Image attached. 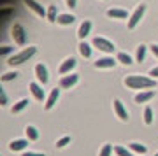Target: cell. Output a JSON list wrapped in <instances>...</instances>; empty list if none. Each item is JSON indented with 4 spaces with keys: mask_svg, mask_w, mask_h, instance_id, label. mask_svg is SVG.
Here are the masks:
<instances>
[{
    "mask_svg": "<svg viewBox=\"0 0 158 156\" xmlns=\"http://www.w3.org/2000/svg\"><path fill=\"white\" fill-rule=\"evenodd\" d=\"M0 104H2V107L9 104V98H7V93L4 91V89H0Z\"/></svg>",
    "mask_w": 158,
    "mask_h": 156,
    "instance_id": "cell-32",
    "label": "cell"
},
{
    "mask_svg": "<svg viewBox=\"0 0 158 156\" xmlns=\"http://www.w3.org/2000/svg\"><path fill=\"white\" fill-rule=\"evenodd\" d=\"M58 98H60V88H55V89L49 93V96L46 98V104H44V109H46V111L53 109V107H55V104L58 102Z\"/></svg>",
    "mask_w": 158,
    "mask_h": 156,
    "instance_id": "cell-10",
    "label": "cell"
},
{
    "mask_svg": "<svg viewBox=\"0 0 158 156\" xmlns=\"http://www.w3.org/2000/svg\"><path fill=\"white\" fill-rule=\"evenodd\" d=\"M155 156H158V153H156V154H155Z\"/></svg>",
    "mask_w": 158,
    "mask_h": 156,
    "instance_id": "cell-38",
    "label": "cell"
},
{
    "mask_svg": "<svg viewBox=\"0 0 158 156\" xmlns=\"http://www.w3.org/2000/svg\"><path fill=\"white\" fill-rule=\"evenodd\" d=\"M27 146H28V139H16V140H12L11 144H9V149L16 153V151L27 149Z\"/></svg>",
    "mask_w": 158,
    "mask_h": 156,
    "instance_id": "cell-14",
    "label": "cell"
},
{
    "mask_svg": "<svg viewBox=\"0 0 158 156\" xmlns=\"http://www.w3.org/2000/svg\"><path fill=\"white\" fill-rule=\"evenodd\" d=\"M116 60H118L119 63H123V65H128V67L134 63V60H132L130 55H127V53H118V55H116Z\"/></svg>",
    "mask_w": 158,
    "mask_h": 156,
    "instance_id": "cell-25",
    "label": "cell"
},
{
    "mask_svg": "<svg viewBox=\"0 0 158 156\" xmlns=\"http://www.w3.org/2000/svg\"><path fill=\"white\" fill-rule=\"evenodd\" d=\"M35 76L39 79L40 84H46L49 81V74H48V67H46L44 63H37L35 65Z\"/></svg>",
    "mask_w": 158,
    "mask_h": 156,
    "instance_id": "cell-7",
    "label": "cell"
},
{
    "mask_svg": "<svg viewBox=\"0 0 158 156\" xmlns=\"http://www.w3.org/2000/svg\"><path fill=\"white\" fill-rule=\"evenodd\" d=\"M18 77V72H6L2 74V83H7V81H12V79Z\"/></svg>",
    "mask_w": 158,
    "mask_h": 156,
    "instance_id": "cell-28",
    "label": "cell"
},
{
    "mask_svg": "<svg viewBox=\"0 0 158 156\" xmlns=\"http://www.w3.org/2000/svg\"><path fill=\"white\" fill-rule=\"evenodd\" d=\"M48 21L49 23H56V18H58V14H56V6L55 4H51L49 7H48Z\"/></svg>",
    "mask_w": 158,
    "mask_h": 156,
    "instance_id": "cell-24",
    "label": "cell"
},
{
    "mask_svg": "<svg viewBox=\"0 0 158 156\" xmlns=\"http://www.w3.org/2000/svg\"><path fill=\"white\" fill-rule=\"evenodd\" d=\"M12 51H14V46H2V47H0V55L7 56V55H11Z\"/></svg>",
    "mask_w": 158,
    "mask_h": 156,
    "instance_id": "cell-30",
    "label": "cell"
},
{
    "mask_svg": "<svg viewBox=\"0 0 158 156\" xmlns=\"http://www.w3.org/2000/svg\"><path fill=\"white\" fill-rule=\"evenodd\" d=\"M91 46H95L97 49L104 51V53H114V49H116L114 42H111L106 37H95V39L91 40Z\"/></svg>",
    "mask_w": 158,
    "mask_h": 156,
    "instance_id": "cell-3",
    "label": "cell"
},
{
    "mask_svg": "<svg viewBox=\"0 0 158 156\" xmlns=\"http://www.w3.org/2000/svg\"><path fill=\"white\" fill-rule=\"evenodd\" d=\"M153 96H155V91H153V89H148V91H141V93H137V95H135V102H137V104H142V102L151 100Z\"/></svg>",
    "mask_w": 158,
    "mask_h": 156,
    "instance_id": "cell-18",
    "label": "cell"
},
{
    "mask_svg": "<svg viewBox=\"0 0 158 156\" xmlns=\"http://www.w3.org/2000/svg\"><path fill=\"white\" fill-rule=\"evenodd\" d=\"M11 35H12V39L16 40L18 46H25V42H27V34H25V28H23L21 25H18V23L12 25Z\"/></svg>",
    "mask_w": 158,
    "mask_h": 156,
    "instance_id": "cell-5",
    "label": "cell"
},
{
    "mask_svg": "<svg viewBox=\"0 0 158 156\" xmlns=\"http://www.w3.org/2000/svg\"><path fill=\"white\" fill-rule=\"evenodd\" d=\"M91 32V21L90 19H85V21L81 23V27H79V30H77V37L81 40H85L86 39V35Z\"/></svg>",
    "mask_w": 158,
    "mask_h": 156,
    "instance_id": "cell-13",
    "label": "cell"
},
{
    "mask_svg": "<svg viewBox=\"0 0 158 156\" xmlns=\"http://www.w3.org/2000/svg\"><path fill=\"white\" fill-rule=\"evenodd\" d=\"M128 149L134 151V153H139V154H146V146L144 144H139V142H132V144H128Z\"/></svg>",
    "mask_w": 158,
    "mask_h": 156,
    "instance_id": "cell-22",
    "label": "cell"
},
{
    "mask_svg": "<svg viewBox=\"0 0 158 156\" xmlns=\"http://www.w3.org/2000/svg\"><path fill=\"white\" fill-rule=\"evenodd\" d=\"M21 156H44L42 153H34V151H27V153H23Z\"/></svg>",
    "mask_w": 158,
    "mask_h": 156,
    "instance_id": "cell-34",
    "label": "cell"
},
{
    "mask_svg": "<svg viewBox=\"0 0 158 156\" xmlns=\"http://www.w3.org/2000/svg\"><path fill=\"white\" fill-rule=\"evenodd\" d=\"M144 123L146 125H151L153 123V109L151 107H146L144 109Z\"/></svg>",
    "mask_w": 158,
    "mask_h": 156,
    "instance_id": "cell-27",
    "label": "cell"
},
{
    "mask_svg": "<svg viewBox=\"0 0 158 156\" xmlns=\"http://www.w3.org/2000/svg\"><path fill=\"white\" fill-rule=\"evenodd\" d=\"M11 9H4V11H2V16H9V14H11Z\"/></svg>",
    "mask_w": 158,
    "mask_h": 156,
    "instance_id": "cell-37",
    "label": "cell"
},
{
    "mask_svg": "<svg viewBox=\"0 0 158 156\" xmlns=\"http://www.w3.org/2000/svg\"><path fill=\"white\" fill-rule=\"evenodd\" d=\"M76 65H77L76 58L70 56V58H67V60H63V63L60 65V68H58V72L60 74H69V72H72L74 68H76Z\"/></svg>",
    "mask_w": 158,
    "mask_h": 156,
    "instance_id": "cell-9",
    "label": "cell"
},
{
    "mask_svg": "<svg viewBox=\"0 0 158 156\" xmlns=\"http://www.w3.org/2000/svg\"><path fill=\"white\" fill-rule=\"evenodd\" d=\"M27 107H28V98H21L19 102H16V104L11 107V112H12V114H18V112L25 111Z\"/></svg>",
    "mask_w": 158,
    "mask_h": 156,
    "instance_id": "cell-19",
    "label": "cell"
},
{
    "mask_svg": "<svg viewBox=\"0 0 158 156\" xmlns=\"http://www.w3.org/2000/svg\"><path fill=\"white\" fill-rule=\"evenodd\" d=\"M79 53H81L83 58H90L91 56V46L88 44V42H85V40H81V42H79Z\"/></svg>",
    "mask_w": 158,
    "mask_h": 156,
    "instance_id": "cell-20",
    "label": "cell"
},
{
    "mask_svg": "<svg viewBox=\"0 0 158 156\" xmlns=\"http://www.w3.org/2000/svg\"><path fill=\"white\" fill-rule=\"evenodd\" d=\"M23 2H25V6L28 7V9H32L37 16H40V18L48 16V9H44V6H40L37 0H23Z\"/></svg>",
    "mask_w": 158,
    "mask_h": 156,
    "instance_id": "cell-6",
    "label": "cell"
},
{
    "mask_svg": "<svg viewBox=\"0 0 158 156\" xmlns=\"http://www.w3.org/2000/svg\"><path fill=\"white\" fill-rule=\"evenodd\" d=\"M149 77L158 79V67H155V68H151V70H149Z\"/></svg>",
    "mask_w": 158,
    "mask_h": 156,
    "instance_id": "cell-33",
    "label": "cell"
},
{
    "mask_svg": "<svg viewBox=\"0 0 158 156\" xmlns=\"http://www.w3.org/2000/svg\"><path fill=\"white\" fill-rule=\"evenodd\" d=\"M149 49H151V53L158 58V44H151V46H149Z\"/></svg>",
    "mask_w": 158,
    "mask_h": 156,
    "instance_id": "cell-35",
    "label": "cell"
},
{
    "mask_svg": "<svg viewBox=\"0 0 158 156\" xmlns=\"http://www.w3.org/2000/svg\"><path fill=\"white\" fill-rule=\"evenodd\" d=\"M69 142H70V137H69V135H65V137H62V139L56 142V147H65Z\"/></svg>",
    "mask_w": 158,
    "mask_h": 156,
    "instance_id": "cell-31",
    "label": "cell"
},
{
    "mask_svg": "<svg viewBox=\"0 0 158 156\" xmlns=\"http://www.w3.org/2000/svg\"><path fill=\"white\" fill-rule=\"evenodd\" d=\"M77 81H79L77 74H74V72L72 74H67V76H63V77L60 79V88H67L69 89V88H72Z\"/></svg>",
    "mask_w": 158,
    "mask_h": 156,
    "instance_id": "cell-8",
    "label": "cell"
},
{
    "mask_svg": "<svg viewBox=\"0 0 158 156\" xmlns=\"http://www.w3.org/2000/svg\"><path fill=\"white\" fill-rule=\"evenodd\" d=\"M76 21V16L70 14V12H63V14H58L56 18V23L58 25H72Z\"/></svg>",
    "mask_w": 158,
    "mask_h": 156,
    "instance_id": "cell-17",
    "label": "cell"
},
{
    "mask_svg": "<svg viewBox=\"0 0 158 156\" xmlns=\"http://www.w3.org/2000/svg\"><path fill=\"white\" fill-rule=\"evenodd\" d=\"M125 86L128 89H148V88H156V79L153 77H144V76H128V77H125Z\"/></svg>",
    "mask_w": 158,
    "mask_h": 156,
    "instance_id": "cell-1",
    "label": "cell"
},
{
    "mask_svg": "<svg viewBox=\"0 0 158 156\" xmlns=\"http://www.w3.org/2000/svg\"><path fill=\"white\" fill-rule=\"evenodd\" d=\"M114 112H116V116L121 119V121H128V112L125 109V105L121 104V100H114Z\"/></svg>",
    "mask_w": 158,
    "mask_h": 156,
    "instance_id": "cell-11",
    "label": "cell"
},
{
    "mask_svg": "<svg viewBox=\"0 0 158 156\" xmlns=\"http://www.w3.org/2000/svg\"><path fill=\"white\" fill-rule=\"evenodd\" d=\"M114 153L118 156H134L132 151H130L128 147H123V146H114Z\"/></svg>",
    "mask_w": 158,
    "mask_h": 156,
    "instance_id": "cell-26",
    "label": "cell"
},
{
    "mask_svg": "<svg viewBox=\"0 0 158 156\" xmlns=\"http://www.w3.org/2000/svg\"><path fill=\"white\" fill-rule=\"evenodd\" d=\"M107 16L109 18H114V19H125V18H128V12L125 11V9L113 7V9H107Z\"/></svg>",
    "mask_w": 158,
    "mask_h": 156,
    "instance_id": "cell-15",
    "label": "cell"
},
{
    "mask_svg": "<svg viewBox=\"0 0 158 156\" xmlns=\"http://www.w3.org/2000/svg\"><path fill=\"white\" fill-rule=\"evenodd\" d=\"M25 133H27V139L32 140V142H35V140L39 139V132H37L35 126H27L25 128Z\"/></svg>",
    "mask_w": 158,
    "mask_h": 156,
    "instance_id": "cell-21",
    "label": "cell"
},
{
    "mask_svg": "<svg viewBox=\"0 0 158 156\" xmlns=\"http://www.w3.org/2000/svg\"><path fill=\"white\" fill-rule=\"evenodd\" d=\"M146 51H148V46H144V44L139 46V47H137V55H135V61L142 63V61L146 60Z\"/></svg>",
    "mask_w": 158,
    "mask_h": 156,
    "instance_id": "cell-23",
    "label": "cell"
},
{
    "mask_svg": "<svg viewBox=\"0 0 158 156\" xmlns=\"http://www.w3.org/2000/svg\"><path fill=\"white\" fill-rule=\"evenodd\" d=\"M76 4H77V0H67V6L70 7V9H74V7H76Z\"/></svg>",
    "mask_w": 158,
    "mask_h": 156,
    "instance_id": "cell-36",
    "label": "cell"
},
{
    "mask_svg": "<svg viewBox=\"0 0 158 156\" xmlns=\"http://www.w3.org/2000/svg\"><path fill=\"white\" fill-rule=\"evenodd\" d=\"M144 12H146V4H139V6L135 7V11L132 12V16L128 18V28L130 30H134V28L139 25V21H141L142 16H144Z\"/></svg>",
    "mask_w": 158,
    "mask_h": 156,
    "instance_id": "cell-4",
    "label": "cell"
},
{
    "mask_svg": "<svg viewBox=\"0 0 158 156\" xmlns=\"http://www.w3.org/2000/svg\"><path fill=\"white\" fill-rule=\"evenodd\" d=\"M116 65V60L111 58V56H104V58H98L95 60V67L97 68H111Z\"/></svg>",
    "mask_w": 158,
    "mask_h": 156,
    "instance_id": "cell-12",
    "label": "cell"
},
{
    "mask_svg": "<svg viewBox=\"0 0 158 156\" xmlns=\"http://www.w3.org/2000/svg\"><path fill=\"white\" fill-rule=\"evenodd\" d=\"M30 91H32V95L37 98V100H44V88H40L39 83H30Z\"/></svg>",
    "mask_w": 158,
    "mask_h": 156,
    "instance_id": "cell-16",
    "label": "cell"
},
{
    "mask_svg": "<svg viewBox=\"0 0 158 156\" xmlns=\"http://www.w3.org/2000/svg\"><path fill=\"white\" fill-rule=\"evenodd\" d=\"M111 153H113V146L111 144H104V147L100 149V154L98 156H111Z\"/></svg>",
    "mask_w": 158,
    "mask_h": 156,
    "instance_id": "cell-29",
    "label": "cell"
},
{
    "mask_svg": "<svg viewBox=\"0 0 158 156\" xmlns=\"http://www.w3.org/2000/svg\"><path fill=\"white\" fill-rule=\"evenodd\" d=\"M37 53V47L35 46H30V47H27V49L19 51V53H16V55H12L9 60H7V63L11 65V67H16V65H21V63H25L27 60H30L32 56Z\"/></svg>",
    "mask_w": 158,
    "mask_h": 156,
    "instance_id": "cell-2",
    "label": "cell"
}]
</instances>
